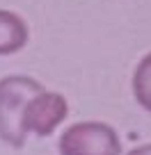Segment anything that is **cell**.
Instances as JSON below:
<instances>
[{
  "label": "cell",
  "instance_id": "4",
  "mask_svg": "<svg viewBox=\"0 0 151 155\" xmlns=\"http://www.w3.org/2000/svg\"><path fill=\"white\" fill-rule=\"evenodd\" d=\"M30 41V25L21 14L12 9H0V57L16 55Z\"/></svg>",
  "mask_w": 151,
  "mask_h": 155
},
{
  "label": "cell",
  "instance_id": "2",
  "mask_svg": "<svg viewBox=\"0 0 151 155\" xmlns=\"http://www.w3.org/2000/svg\"><path fill=\"white\" fill-rule=\"evenodd\" d=\"M122 137L105 121H78L64 128L57 141L60 155H122Z\"/></svg>",
  "mask_w": 151,
  "mask_h": 155
},
{
  "label": "cell",
  "instance_id": "5",
  "mask_svg": "<svg viewBox=\"0 0 151 155\" xmlns=\"http://www.w3.org/2000/svg\"><path fill=\"white\" fill-rule=\"evenodd\" d=\"M131 89L135 103L151 114V50L142 55V59L135 64V71L131 78Z\"/></svg>",
  "mask_w": 151,
  "mask_h": 155
},
{
  "label": "cell",
  "instance_id": "3",
  "mask_svg": "<svg viewBox=\"0 0 151 155\" xmlns=\"http://www.w3.org/2000/svg\"><path fill=\"white\" fill-rule=\"evenodd\" d=\"M69 116V101L60 91L41 89L28 101L23 112V130L34 137H48Z\"/></svg>",
  "mask_w": 151,
  "mask_h": 155
},
{
  "label": "cell",
  "instance_id": "1",
  "mask_svg": "<svg viewBox=\"0 0 151 155\" xmlns=\"http://www.w3.org/2000/svg\"><path fill=\"white\" fill-rule=\"evenodd\" d=\"M44 84L37 78L12 73L0 78V141L12 148H23L28 132L23 130V112L28 101Z\"/></svg>",
  "mask_w": 151,
  "mask_h": 155
},
{
  "label": "cell",
  "instance_id": "6",
  "mask_svg": "<svg viewBox=\"0 0 151 155\" xmlns=\"http://www.w3.org/2000/svg\"><path fill=\"white\" fill-rule=\"evenodd\" d=\"M126 155H151V144H140L135 148H131Z\"/></svg>",
  "mask_w": 151,
  "mask_h": 155
}]
</instances>
